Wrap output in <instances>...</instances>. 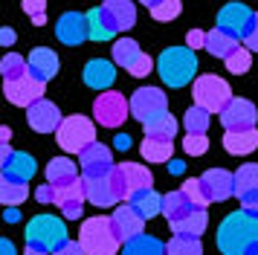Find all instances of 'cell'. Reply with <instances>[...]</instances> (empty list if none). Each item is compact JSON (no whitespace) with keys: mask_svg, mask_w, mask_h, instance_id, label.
<instances>
[{"mask_svg":"<svg viewBox=\"0 0 258 255\" xmlns=\"http://www.w3.org/2000/svg\"><path fill=\"white\" fill-rule=\"evenodd\" d=\"M223 64H226V70H229L232 76H244L246 70L252 67V49H246L244 44H238L229 55L223 58Z\"/></svg>","mask_w":258,"mask_h":255,"instance_id":"obj_39","label":"cell"},{"mask_svg":"<svg viewBox=\"0 0 258 255\" xmlns=\"http://www.w3.org/2000/svg\"><path fill=\"white\" fill-rule=\"evenodd\" d=\"M168 171H171V174H183V171H186V162H183V160H171V162H168Z\"/></svg>","mask_w":258,"mask_h":255,"instance_id":"obj_54","label":"cell"},{"mask_svg":"<svg viewBox=\"0 0 258 255\" xmlns=\"http://www.w3.org/2000/svg\"><path fill=\"white\" fill-rule=\"evenodd\" d=\"M122 255H165V243L154 235H137L134 241L122 243Z\"/></svg>","mask_w":258,"mask_h":255,"instance_id":"obj_32","label":"cell"},{"mask_svg":"<svg viewBox=\"0 0 258 255\" xmlns=\"http://www.w3.org/2000/svg\"><path fill=\"white\" fill-rule=\"evenodd\" d=\"M26 122H29V128H32L35 134H55L61 128V122H64V116H61L58 104L41 99V102H35L32 107H26Z\"/></svg>","mask_w":258,"mask_h":255,"instance_id":"obj_14","label":"cell"},{"mask_svg":"<svg viewBox=\"0 0 258 255\" xmlns=\"http://www.w3.org/2000/svg\"><path fill=\"white\" fill-rule=\"evenodd\" d=\"M221 255H258V212H229L215 235Z\"/></svg>","mask_w":258,"mask_h":255,"instance_id":"obj_1","label":"cell"},{"mask_svg":"<svg viewBox=\"0 0 258 255\" xmlns=\"http://www.w3.org/2000/svg\"><path fill=\"white\" fill-rule=\"evenodd\" d=\"M258 188V162H246L235 171V195Z\"/></svg>","mask_w":258,"mask_h":255,"instance_id":"obj_40","label":"cell"},{"mask_svg":"<svg viewBox=\"0 0 258 255\" xmlns=\"http://www.w3.org/2000/svg\"><path fill=\"white\" fill-rule=\"evenodd\" d=\"M24 12L32 18L35 26L47 23V0H24Z\"/></svg>","mask_w":258,"mask_h":255,"instance_id":"obj_44","label":"cell"},{"mask_svg":"<svg viewBox=\"0 0 258 255\" xmlns=\"http://www.w3.org/2000/svg\"><path fill=\"white\" fill-rule=\"evenodd\" d=\"M218 116H221V125L226 131H249V128H255L258 110L249 99H232Z\"/></svg>","mask_w":258,"mask_h":255,"instance_id":"obj_11","label":"cell"},{"mask_svg":"<svg viewBox=\"0 0 258 255\" xmlns=\"http://www.w3.org/2000/svg\"><path fill=\"white\" fill-rule=\"evenodd\" d=\"M157 73L168 87H186L195 81L198 73V55L188 46H168L157 58Z\"/></svg>","mask_w":258,"mask_h":255,"instance_id":"obj_2","label":"cell"},{"mask_svg":"<svg viewBox=\"0 0 258 255\" xmlns=\"http://www.w3.org/2000/svg\"><path fill=\"white\" fill-rule=\"evenodd\" d=\"M142 157L148 162H171L174 160V139H151L145 137V142L140 145Z\"/></svg>","mask_w":258,"mask_h":255,"instance_id":"obj_30","label":"cell"},{"mask_svg":"<svg viewBox=\"0 0 258 255\" xmlns=\"http://www.w3.org/2000/svg\"><path fill=\"white\" fill-rule=\"evenodd\" d=\"M131 116V99H125V93L105 90L96 96L93 102V119L102 128H119Z\"/></svg>","mask_w":258,"mask_h":255,"instance_id":"obj_7","label":"cell"},{"mask_svg":"<svg viewBox=\"0 0 258 255\" xmlns=\"http://www.w3.org/2000/svg\"><path fill=\"white\" fill-rule=\"evenodd\" d=\"M140 3H142V6H145V9H148V12H151L154 6H160V3H163V0H140Z\"/></svg>","mask_w":258,"mask_h":255,"instance_id":"obj_57","label":"cell"},{"mask_svg":"<svg viewBox=\"0 0 258 255\" xmlns=\"http://www.w3.org/2000/svg\"><path fill=\"white\" fill-rule=\"evenodd\" d=\"M15 38H18V35H15L9 26H6V29L0 32V44H3V46H12V44H15Z\"/></svg>","mask_w":258,"mask_h":255,"instance_id":"obj_51","label":"cell"},{"mask_svg":"<svg viewBox=\"0 0 258 255\" xmlns=\"http://www.w3.org/2000/svg\"><path fill=\"white\" fill-rule=\"evenodd\" d=\"M105 9H107V15L113 18L119 32H128L131 26L137 23V6H134L131 0H105Z\"/></svg>","mask_w":258,"mask_h":255,"instance_id":"obj_29","label":"cell"},{"mask_svg":"<svg viewBox=\"0 0 258 255\" xmlns=\"http://www.w3.org/2000/svg\"><path fill=\"white\" fill-rule=\"evenodd\" d=\"M142 58H145V52L140 49V44H137L134 38H119L116 44H113V64H116V67H125L131 73Z\"/></svg>","mask_w":258,"mask_h":255,"instance_id":"obj_26","label":"cell"},{"mask_svg":"<svg viewBox=\"0 0 258 255\" xmlns=\"http://www.w3.org/2000/svg\"><path fill=\"white\" fill-rule=\"evenodd\" d=\"M79 243L87 255H116L122 241H119L116 229L110 218L105 215H96V218H87L79 229Z\"/></svg>","mask_w":258,"mask_h":255,"instance_id":"obj_3","label":"cell"},{"mask_svg":"<svg viewBox=\"0 0 258 255\" xmlns=\"http://www.w3.org/2000/svg\"><path fill=\"white\" fill-rule=\"evenodd\" d=\"M35 200L38 203H55V185H49V183L38 185L35 188Z\"/></svg>","mask_w":258,"mask_h":255,"instance_id":"obj_47","label":"cell"},{"mask_svg":"<svg viewBox=\"0 0 258 255\" xmlns=\"http://www.w3.org/2000/svg\"><path fill=\"white\" fill-rule=\"evenodd\" d=\"M183 151H186L188 157H203V154L209 151V139H206V134H186V139H183Z\"/></svg>","mask_w":258,"mask_h":255,"instance_id":"obj_42","label":"cell"},{"mask_svg":"<svg viewBox=\"0 0 258 255\" xmlns=\"http://www.w3.org/2000/svg\"><path fill=\"white\" fill-rule=\"evenodd\" d=\"M165 110H168V96L160 87H140V90L131 96V116L140 119L142 125L157 119Z\"/></svg>","mask_w":258,"mask_h":255,"instance_id":"obj_9","label":"cell"},{"mask_svg":"<svg viewBox=\"0 0 258 255\" xmlns=\"http://www.w3.org/2000/svg\"><path fill=\"white\" fill-rule=\"evenodd\" d=\"M191 96H195V104L206 107L209 113H221L226 104L232 102V87L226 84V79H218V76H198L195 84H191Z\"/></svg>","mask_w":258,"mask_h":255,"instance_id":"obj_6","label":"cell"},{"mask_svg":"<svg viewBox=\"0 0 258 255\" xmlns=\"http://www.w3.org/2000/svg\"><path fill=\"white\" fill-rule=\"evenodd\" d=\"M241 200V206L249 209V212H258V188H249V192H241V195H235Z\"/></svg>","mask_w":258,"mask_h":255,"instance_id":"obj_45","label":"cell"},{"mask_svg":"<svg viewBox=\"0 0 258 255\" xmlns=\"http://www.w3.org/2000/svg\"><path fill=\"white\" fill-rule=\"evenodd\" d=\"M165 255H203L200 238H186V235H171L165 243Z\"/></svg>","mask_w":258,"mask_h":255,"instance_id":"obj_38","label":"cell"},{"mask_svg":"<svg viewBox=\"0 0 258 255\" xmlns=\"http://www.w3.org/2000/svg\"><path fill=\"white\" fill-rule=\"evenodd\" d=\"M26 197H29V183H18V180L0 177V200H3V206H21Z\"/></svg>","mask_w":258,"mask_h":255,"instance_id":"obj_35","label":"cell"},{"mask_svg":"<svg viewBox=\"0 0 258 255\" xmlns=\"http://www.w3.org/2000/svg\"><path fill=\"white\" fill-rule=\"evenodd\" d=\"M84 200H87V192H84V180H76L70 185H55V206L61 209L64 220H79L84 215Z\"/></svg>","mask_w":258,"mask_h":255,"instance_id":"obj_13","label":"cell"},{"mask_svg":"<svg viewBox=\"0 0 258 255\" xmlns=\"http://www.w3.org/2000/svg\"><path fill=\"white\" fill-rule=\"evenodd\" d=\"M55 35H58L61 44L67 46H79L90 38V23H87V15L82 12H64L55 23Z\"/></svg>","mask_w":258,"mask_h":255,"instance_id":"obj_12","label":"cell"},{"mask_svg":"<svg viewBox=\"0 0 258 255\" xmlns=\"http://www.w3.org/2000/svg\"><path fill=\"white\" fill-rule=\"evenodd\" d=\"M238 44H241V41H235L232 35L221 32L218 26H215L212 32H206V52H209V55H215V58H226Z\"/></svg>","mask_w":258,"mask_h":255,"instance_id":"obj_33","label":"cell"},{"mask_svg":"<svg viewBox=\"0 0 258 255\" xmlns=\"http://www.w3.org/2000/svg\"><path fill=\"white\" fill-rule=\"evenodd\" d=\"M180 12H183V3H180V0H163L160 6H154L151 9V18L154 21H160V23H165V21H174Z\"/></svg>","mask_w":258,"mask_h":255,"instance_id":"obj_41","label":"cell"},{"mask_svg":"<svg viewBox=\"0 0 258 255\" xmlns=\"http://www.w3.org/2000/svg\"><path fill=\"white\" fill-rule=\"evenodd\" d=\"M119 168H122L125 180H128L131 195H137V192H145V188H151V185H154V174L148 171L145 165H140V162H122Z\"/></svg>","mask_w":258,"mask_h":255,"instance_id":"obj_31","label":"cell"},{"mask_svg":"<svg viewBox=\"0 0 258 255\" xmlns=\"http://www.w3.org/2000/svg\"><path fill=\"white\" fill-rule=\"evenodd\" d=\"M87 23H90V41H110V38L119 32L116 23H113V18L107 15L105 6L87 12Z\"/></svg>","mask_w":258,"mask_h":255,"instance_id":"obj_25","label":"cell"},{"mask_svg":"<svg viewBox=\"0 0 258 255\" xmlns=\"http://www.w3.org/2000/svg\"><path fill=\"white\" fill-rule=\"evenodd\" d=\"M151 70H154V58H151V55H145V58L140 61V64H137V67L131 70V76H137V79H142V76H148Z\"/></svg>","mask_w":258,"mask_h":255,"instance_id":"obj_49","label":"cell"},{"mask_svg":"<svg viewBox=\"0 0 258 255\" xmlns=\"http://www.w3.org/2000/svg\"><path fill=\"white\" fill-rule=\"evenodd\" d=\"M3 218L9 220V223H18V220H21V212H18V206H6Z\"/></svg>","mask_w":258,"mask_h":255,"instance_id":"obj_52","label":"cell"},{"mask_svg":"<svg viewBox=\"0 0 258 255\" xmlns=\"http://www.w3.org/2000/svg\"><path fill=\"white\" fill-rule=\"evenodd\" d=\"M209 122H212V113L200 104H191L186 113H183V128L186 134H206L209 131Z\"/></svg>","mask_w":258,"mask_h":255,"instance_id":"obj_37","label":"cell"},{"mask_svg":"<svg viewBox=\"0 0 258 255\" xmlns=\"http://www.w3.org/2000/svg\"><path fill=\"white\" fill-rule=\"evenodd\" d=\"M0 255H18V252H15V246H12V241H9V238H3V241H0Z\"/></svg>","mask_w":258,"mask_h":255,"instance_id":"obj_55","label":"cell"},{"mask_svg":"<svg viewBox=\"0 0 258 255\" xmlns=\"http://www.w3.org/2000/svg\"><path fill=\"white\" fill-rule=\"evenodd\" d=\"M26 255H49V252L41 249V246H35V243H26Z\"/></svg>","mask_w":258,"mask_h":255,"instance_id":"obj_56","label":"cell"},{"mask_svg":"<svg viewBox=\"0 0 258 255\" xmlns=\"http://www.w3.org/2000/svg\"><path fill=\"white\" fill-rule=\"evenodd\" d=\"M113 145H116L119 151H128L131 148V137H128V134H119V137L113 139Z\"/></svg>","mask_w":258,"mask_h":255,"instance_id":"obj_53","label":"cell"},{"mask_svg":"<svg viewBox=\"0 0 258 255\" xmlns=\"http://www.w3.org/2000/svg\"><path fill=\"white\" fill-rule=\"evenodd\" d=\"M110 223H113V229H116L119 241L128 243L134 241L137 235H142V226H145V218H142L137 209L131 206V203H122L119 209H113V215H110Z\"/></svg>","mask_w":258,"mask_h":255,"instance_id":"obj_16","label":"cell"},{"mask_svg":"<svg viewBox=\"0 0 258 255\" xmlns=\"http://www.w3.org/2000/svg\"><path fill=\"white\" fill-rule=\"evenodd\" d=\"M180 188L186 192V197L195 203V206H209V200H206V195H203V183H200V177H198V180H195V177H188Z\"/></svg>","mask_w":258,"mask_h":255,"instance_id":"obj_43","label":"cell"},{"mask_svg":"<svg viewBox=\"0 0 258 255\" xmlns=\"http://www.w3.org/2000/svg\"><path fill=\"white\" fill-rule=\"evenodd\" d=\"M70 241L67 238V223L55 215H47V212H41L35 218L26 223V243H35L41 249H47L49 255L55 252L58 246Z\"/></svg>","mask_w":258,"mask_h":255,"instance_id":"obj_4","label":"cell"},{"mask_svg":"<svg viewBox=\"0 0 258 255\" xmlns=\"http://www.w3.org/2000/svg\"><path fill=\"white\" fill-rule=\"evenodd\" d=\"M206 226H209V212H206V206H195L183 220L171 223L174 235H186V238H200L206 232Z\"/></svg>","mask_w":258,"mask_h":255,"instance_id":"obj_23","label":"cell"},{"mask_svg":"<svg viewBox=\"0 0 258 255\" xmlns=\"http://www.w3.org/2000/svg\"><path fill=\"white\" fill-rule=\"evenodd\" d=\"M0 73H3V81L24 79V76H29V58H21L18 52H6L0 61Z\"/></svg>","mask_w":258,"mask_h":255,"instance_id":"obj_36","label":"cell"},{"mask_svg":"<svg viewBox=\"0 0 258 255\" xmlns=\"http://www.w3.org/2000/svg\"><path fill=\"white\" fill-rule=\"evenodd\" d=\"M110 174H105V177H82L84 180V192H87V200H90L96 209H110V206H116L119 203V195H116V188H113Z\"/></svg>","mask_w":258,"mask_h":255,"instance_id":"obj_19","label":"cell"},{"mask_svg":"<svg viewBox=\"0 0 258 255\" xmlns=\"http://www.w3.org/2000/svg\"><path fill=\"white\" fill-rule=\"evenodd\" d=\"M252 18H255V12L249 9L246 3L232 0V3H226L218 12V29L226 35H232L235 41H244L246 32H249V26H252Z\"/></svg>","mask_w":258,"mask_h":255,"instance_id":"obj_8","label":"cell"},{"mask_svg":"<svg viewBox=\"0 0 258 255\" xmlns=\"http://www.w3.org/2000/svg\"><path fill=\"white\" fill-rule=\"evenodd\" d=\"M79 180V165L70 157H52L47 162V183L49 185H70Z\"/></svg>","mask_w":258,"mask_h":255,"instance_id":"obj_22","label":"cell"},{"mask_svg":"<svg viewBox=\"0 0 258 255\" xmlns=\"http://www.w3.org/2000/svg\"><path fill=\"white\" fill-rule=\"evenodd\" d=\"M84 84L90 87V90H99L105 93L113 87V81H116V64L113 61H105V58H93V61H87L84 64Z\"/></svg>","mask_w":258,"mask_h":255,"instance_id":"obj_18","label":"cell"},{"mask_svg":"<svg viewBox=\"0 0 258 255\" xmlns=\"http://www.w3.org/2000/svg\"><path fill=\"white\" fill-rule=\"evenodd\" d=\"M55 139L67 154H84L96 142V125L82 113L64 116L61 128L55 131Z\"/></svg>","mask_w":258,"mask_h":255,"instance_id":"obj_5","label":"cell"},{"mask_svg":"<svg viewBox=\"0 0 258 255\" xmlns=\"http://www.w3.org/2000/svg\"><path fill=\"white\" fill-rule=\"evenodd\" d=\"M223 148L235 154V157H244V154H252L258 148V131L249 128V131H226L223 134Z\"/></svg>","mask_w":258,"mask_h":255,"instance_id":"obj_24","label":"cell"},{"mask_svg":"<svg viewBox=\"0 0 258 255\" xmlns=\"http://www.w3.org/2000/svg\"><path fill=\"white\" fill-rule=\"evenodd\" d=\"M163 197H165V195H157L154 188H145V192L131 195L128 203L137 209V212H140L145 220H151V218H157V215H163Z\"/></svg>","mask_w":258,"mask_h":255,"instance_id":"obj_27","label":"cell"},{"mask_svg":"<svg viewBox=\"0 0 258 255\" xmlns=\"http://www.w3.org/2000/svg\"><path fill=\"white\" fill-rule=\"evenodd\" d=\"M58 67H61V61L49 46H35V49L29 52V76H32V79H38V81L55 79Z\"/></svg>","mask_w":258,"mask_h":255,"instance_id":"obj_20","label":"cell"},{"mask_svg":"<svg viewBox=\"0 0 258 255\" xmlns=\"http://www.w3.org/2000/svg\"><path fill=\"white\" fill-rule=\"evenodd\" d=\"M244 46L246 49H252V52H258V12H255V18H252L249 32H246V38H244Z\"/></svg>","mask_w":258,"mask_h":255,"instance_id":"obj_48","label":"cell"},{"mask_svg":"<svg viewBox=\"0 0 258 255\" xmlns=\"http://www.w3.org/2000/svg\"><path fill=\"white\" fill-rule=\"evenodd\" d=\"M195 209V203L186 197V192L183 188H177V192H168V195L163 197V215L168 223H177V220H183Z\"/></svg>","mask_w":258,"mask_h":255,"instance_id":"obj_28","label":"cell"},{"mask_svg":"<svg viewBox=\"0 0 258 255\" xmlns=\"http://www.w3.org/2000/svg\"><path fill=\"white\" fill-rule=\"evenodd\" d=\"M44 87H47V81L24 76V79H18V81H3V96L12 104H18V107H32L35 102L44 99Z\"/></svg>","mask_w":258,"mask_h":255,"instance_id":"obj_10","label":"cell"},{"mask_svg":"<svg viewBox=\"0 0 258 255\" xmlns=\"http://www.w3.org/2000/svg\"><path fill=\"white\" fill-rule=\"evenodd\" d=\"M79 162H82V177H105L116 168L110 160V148L102 142H93L84 154H79Z\"/></svg>","mask_w":258,"mask_h":255,"instance_id":"obj_17","label":"cell"},{"mask_svg":"<svg viewBox=\"0 0 258 255\" xmlns=\"http://www.w3.org/2000/svg\"><path fill=\"white\" fill-rule=\"evenodd\" d=\"M52 255H87V252L82 249V243H79V241H67L64 246H58Z\"/></svg>","mask_w":258,"mask_h":255,"instance_id":"obj_50","label":"cell"},{"mask_svg":"<svg viewBox=\"0 0 258 255\" xmlns=\"http://www.w3.org/2000/svg\"><path fill=\"white\" fill-rule=\"evenodd\" d=\"M0 171H3V177H6V180L29 183V180L35 177L38 165H35V157H29V154H21V151H15L12 157L0 160Z\"/></svg>","mask_w":258,"mask_h":255,"instance_id":"obj_21","label":"cell"},{"mask_svg":"<svg viewBox=\"0 0 258 255\" xmlns=\"http://www.w3.org/2000/svg\"><path fill=\"white\" fill-rule=\"evenodd\" d=\"M200 183H203V195L209 203H223L235 195V174L226 168H209L200 177Z\"/></svg>","mask_w":258,"mask_h":255,"instance_id":"obj_15","label":"cell"},{"mask_svg":"<svg viewBox=\"0 0 258 255\" xmlns=\"http://www.w3.org/2000/svg\"><path fill=\"white\" fill-rule=\"evenodd\" d=\"M186 46H188V49H206V32L191 29V32L186 35Z\"/></svg>","mask_w":258,"mask_h":255,"instance_id":"obj_46","label":"cell"},{"mask_svg":"<svg viewBox=\"0 0 258 255\" xmlns=\"http://www.w3.org/2000/svg\"><path fill=\"white\" fill-rule=\"evenodd\" d=\"M174 134H177V119L168 110L160 113L157 119H151V122H145V137L151 139H174Z\"/></svg>","mask_w":258,"mask_h":255,"instance_id":"obj_34","label":"cell"}]
</instances>
